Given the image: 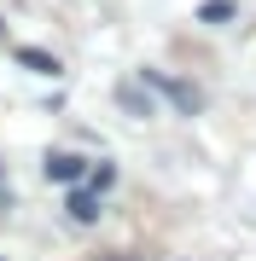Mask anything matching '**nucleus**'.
Segmentation results:
<instances>
[{
  "instance_id": "f257e3e1",
  "label": "nucleus",
  "mask_w": 256,
  "mask_h": 261,
  "mask_svg": "<svg viewBox=\"0 0 256 261\" xmlns=\"http://www.w3.org/2000/svg\"><path fill=\"white\" fill-rule=\"evenodd\" d=\"M140 82H152L157 93H163V99H175V105H180L187 116H198V111H204V93H198L192 82H175V75H157V70H146Z\"/></svg>"
},
{
  "instance_id": "f03ea898",
  "label": "nucleus",
  "mask_w": 256,
  "mask_h": 261,
  "mask_svg": "<svg viewBox=\"0 0 256 261\" xmlns=\"http://www.w3.org/2000/svg\"><path fill=\"white\" fill-rule=\"evenodd\" d=\"M87 174H94V168H87L82 151H47V180H58V186H82Z\"/></svg>"
},
{
  "instance_id": "7ed1b4c3",
  "label": "nucleus",
  "mask_w": 256,
  "mask_h": 261,
  "mask_svg": "<svg viewBox=\"0 0 256 261\" xmlns=\"http://www.w3.org/2000/svg\"><path fill=\"white\" fill-rule=\"evenodd\" d=\"M64 215H70L76 226H94V221H99V192H94V186H70Z\"/></svg>"
},
{
  "instance_id": "20e7f679",
  "label": "nucleus",
  "mask_w": 256,
  "mask_h": 261,
  "mask_svg": "<svg viewBox=\"0 0 256 261\" xmlns=\"http://www.w3.org/2000/svg\"><path fill=\"white\" fill-rule=\"evenodd\" d=\"M18 64L35 70V75H58V58L53 53H35V47H18Z\"/></svg>"
},
{
  "instance_id": "39448f33",
  "label": "nucleus",
  "mask_w": 256,
  "mask_h": 261,
  "mask_svg": "<svg viewBox=\"0 0 256 261\" xmlns=\"http://www.w3.org/2000/svg\"><path fill=\"white\" fill-rule=\"evenodd\" d=\"M117 99H123V105H128L134 116H152V99L140 93V82H117Z\"/></svg>"
},
{
  "instance_id": "423d86ee",
  "label": "nucleus",
  "mask_w": 256,
  "mask_h": 261,
  "mask_svg": "<svg viewBox=\"0 0 256 261\" xmlns=\"http://www.w3.org/2000/svg\"><path fill=\"white\" fill-rule=\"evenodd\" d=\"M233 12H239L233 0H204V6H198V23H227Z\"/></svg>"
},
{
  "instance_id": "0eeeda50",
  "label": "nucleus",
  "mask_w": 256,
  "mask_h": 261,
  "mask_svg": "<svg viewBox=\"0 0 256 261\" xmlns=\"http://www.w3.org/2000/svg\"><path fill=\"white\" fill-rule=\"evenodd\" d=\"M111 180H117V168H111V163H99L94 174H87V186H94V192H105V186H111Z\"/></svg>"
},
{
  "instance_id": "6e6552de",
  "label": "nucleus",
  "mask_w": 256,
  "mask_h": 261,
  "mask_svg": "<svg viewBox=\"0 0 256 261\" xmlns=\"http://www.w3.org/2000/svg\"><path fill=\"white\" fill-rule=\"evenodd\" d=\"M0 203H12V192H6V174H0Z\"/></svg>"
}]
</instances>
